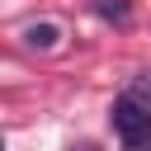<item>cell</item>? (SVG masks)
Returning <instances> with one entry per match:
<instances>
[{"label":"cell","mask_w":151,"mask_h":151,"mask_svg":"<svg viewBox=\"0 0 151 151\" xmlns=\"http://www.w3.org/2000/svg\"><path fill=\"white\" fill-rule=\"evenodd\" d=\"M109 123H113V132H118L123 151H151V113H146L137 99L118 94V99H113V109H109Z\"/></svg>","instance_id":"6da1fadb"},{"label":"cell","mask_w":151,"mask_h":151,"mask_svg":"<svg viewBox=\"0 0 151 151\" xmlns=\"http://www.w3.org/2000/svg\"><path fill=\"white\" fill-rule=\"evenodd\" d=\"M57 42H61V24H52V19L24 24V47H33V52H52Z\"/></svg>","instance_id":"7a4b0ae2"},{"label":"cell","mask_w":151,"mask_h":151,"mask_svg":"<svg viewBox=\"0 0 151 151\" xmlns=\"http://www.w3.org/2000/svg\"><path fill=\"white\" fill-rule=\"evenodd\" d=\"M90 5H94V14H104V19L118 24V28L132 19V5H127V0H90Z\"/></svg>","instance_id":"3957f363"},{"label":"cell","mask_w":151,"mask_h":151,"mask_svg":"<svg viewBox=\"0 0 151 151\" xmlns=\"http://www.w3.org/2000/svg\"><path fill=\"white\" fill-rule=\"evenodd\" d=\"M123 94H127V99H137V104L151 113V66H146V71H137V76L127 80V90H123Z\"/></svg>","instance_id":"277c9868"},{"label":"cell","mask_w":151,"mask_h":151,"mask_svg":"<svg viewBox=\"0 0 151 151\" xmlns=\"http://www.w3.org/2000/svg\"><path fill=\"white\" fill-rule=\"evenodd\" d=\"M80 151H94V146H80Z\"/></svg>","instance_id":"5b68a950"}]
</instances>
